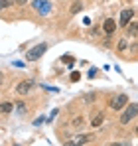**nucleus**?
<instances>
[{
    "instance_id": "obj_3",
    "label": "nucleus",
    "mask_w": 138,
    "mask_h": 146,
    "mask_svg": "<svg viewBox=\"0 0 138 146\" xmlns=\"http://www.w3.org/2000/svg\"><path fill=\"white\" fill-rule=\"evenodd\" d=\"M46 51H47V44H38V46H34V48L26 53V59H28V61H36V59H40Z\"/></svg>"
},
{
    "instance_id": "obj_18",
    "label": "nucleus",
    "mask_w": 138,
    "mask_h": 146,
    "mask_svg": "<svg viewBox=\"0 0 138 146\" xmlns=\"http://www.w3.org/2000/svg\"><path fill=\"white\" fill-rule=\"evenodd\" d=\"M95 75H97V69H95V67H91V71H89V77H91V79H93Z\"/></svg>"
},
{
    "instance_id": "obj_7",
    "label": "nucleus",
    "mask_w": 138,
    "mask_h": 146,
    "mask_svg": "<svg viewBox=\"0 0 138 146\" xmlns=\"http://www.w3.org/2000/svg\"><path fill=\"white\" fill-rule=\"evenodd\" d=\"M103 30H105V34H109V36H111V34L116 30V22L113 20V18H107V20H105V24H103Z\"/></svg>"
},
{
    "instance_id": "obj_8",
    "label": "nucleus",
    "mask_w": 138,
    "mask_h": 146,
    "mask_svg": "<svg viewBox=\"0 0 138 146\" xmlns=\"http://www.w3.org/2000/svg\"><path fill=\"white\" fill-rule=\"evenodd\" d=\"M103 121H105V115H103V113H97V115L91 119V126H93V128H97V126L103 124Z\"/></svg>"
},
{
    "instance_id": "obj_17",
    "label": "nucleus",
    "mask_w": 138,
    "mask_h": 146,
    "mask_svg": "<svg viewBox=\"0 0 138 146\" xmlns=\"http://www.w3.org/2000/svg\"><path fill=\"white\" fill-rule=\"evenodd\" d=\"M79 77H81L79 71H73V73H71V81H79Z\"/></svg>"
},
{
    "instance_id": "obj_13",
    "label": "nucleus",
    "mask_w": 138,
    "mask_h": 146,
    "mask_svg": "<svg viewBox=\"0 0 138 146\" xmlns=\"http://www.w3.org/2000/svg\"><path fill=\"white\" fill-rule=\"evenodd\" d=\"M126 48H128V46H126V40H120V42H118V48H116V49H118V51H124Z\"/></svg>"
},
{
    "instance_id": "obj_1",
    "label": "nucleus",
    "mask_w": 138,
    "mask_h": 146,
    "mask_svg": "<svg viewBox=\"0 0 138 146\" xmlns=\"http://www.w3.org/2000/svg\"><path fill=\"white\" fill-rule=\"evenodd\" d=\"M126 105H128V97H126V93L113 95V97H111V101H109V107H111L113 111H122Z\"/></svg>"
},
{
    "instance_id": "obj_2",
    "label": "nucleus",
    "mask_w": 138,
    "mask_h": 146,
    "mask_svg": "<svg viewBox=\"0 0 138 146\" xmlns=\"http://www.w3.org/2000/svg\"><path fill=\"white\" fill-rule=\"evenodd\" d=\"M136 115H138V103H130V105L124 107V113L120 115V122L122 124H128Z\"/></svg>"
},
{
    "instance_id": "obj_19",
    "label": "nucleus",
    "mask_w": 138,
    "mask_h": 146,
    "mask_svg": "<svg viewBox=\"0 0 138 146\" xmlns=\"http://www.w3.org/2000/svg\"><path fill=\"white\" fill-rule=\"evenodd\" d=\"M16 2H18V4H26L28 0H16Z\"/></svg>"
},
{
    "instance_id": "obj_10",
    "label": "nucleus",
    "mask_w": 138,
    "mask_h": 146,
    "mask_svg": "<svg viewBox=\"0 0 138 146\" xmlns=\"http://www.w3.org/2000/svg\"><path fill=\"white\" fill-rule=\"evenodd\" d=\"M128 34L130 36H136L138 34V22H130L128 24Z\"/></svg>"
},
{
    "instance_id": "obj_9",
    "label": "nucleus",
    "mask_w": 138,
    "mask_h": 146,
    "mask_svg": "<svg viewBox=\"0 0 138 146\" xmlns=\"http://www.w3.org/2000/svg\"><path fill=\"white\" fill-rule=\"evenodd\" d=\"M91 140H93V136H89V134H81V136L75 138L77 144H87V142H91Z\"/></svg>"
},
{
    "instance_id": "obj_16",
    "label": "nucleus",
    "mask_w": 138,
    "mask_h": 146,
    "mask_svg": "<svg viewBox=\"0 0 138 146\" xmlns=\"http://www.w3.org/2000/svg\"><path fill=\"white\" fill-rule=\"evenodd\" d=\"M10 4H12V0H0V6H2V10H6Z\"/></svg>"
},
{
    "instance_id": "obj_11",
    "label": "nucleus",
    "mask_w": 138,
    "mask_h": 146,
    "mask_svg": "<svg viewBox=\"0 0 138 146\" xmlns=\"http://www.w3.org/2000/svg\"><path fill=\"white\" fill-rule=\"evenodd\" d=\"M14 109V105L12 103H2V113H10Z\"/></svg>"
},
{
    "instance_id": "obj_5",
    "label": "nucleus",
    "mask_w": 138,
    "mask_h": 146,
    "mask_svg": "<svg viewBox=\"0 0 138 146\" xmlns=\"http://www.w3.org/2000/svg\"><path fill=\"white\" fill-rule=\"evenodd\" d=\"M32 89H34V81H32V79H24V81H20V83L16 85V93H18V95H28Z\"/></svg>"
},
{
    "instance_id": "obj_6",
    "label": "nucleus",
    "mask_w": 138,
    "mask_h": 146,
    "mask_svg": "<svg viewBox=\"0 0 138 146\" xmlns=\"http://www.w3.org/2000/svg\"><path fill=\"white\" fill-rule=\"evenodd\" d=\"M132 16H134V10H130V8L122 10V12H120V26H122V28H126V26L130 24Z\"/></svg>"
},
{
    "instance_id": "obj_4",
    "label": "nucleus",
    "mask_w": 138,
    "mask_h": 146,
    "mask_svg": "<svg viewBox=\"0 0 138 146\" xmlns=\"http://www.w3.org/2000/svg\"><path fill=\"white\" fill-rule=\"evenodd\" d=\"M32 8L38 12V14H42V16H46L51 12V4L47 2V0H34L32 2Z\"/></svg>"
},
{
    "instance_id": "obj_14",
    "label": "nucleus",
    "mask_w": 138,
    "mask_h": 146,
    "mask_svg": "<svg viewBox=\"0 0 138 146\" xmlns=\"http://www.w3.org/2000/svg\"><path fill=\"white\" fill-rule=\"evenodd\" d=\"M61 59H63V63H67V65H73V57H71V55H63Z\"/></svg>"
},
{
    "instance_id": "obj_15",
    "label": "nucleus",
    "mask_w": 138,
    "mask_h": 146,
    "mask_svg": "<svg viewBox=\"0 0 138 146\" xmlns=\"http://www.w3.org/2000/svg\"><path fill=\"white\" fill-rule=\"evenodd\" d=\"M79 10H81V4H79V2H75V4L71 6V12H73V14H77Z\"/></svg>"
},
{
    "instance_id": "obj_12",
    "label": "nucleus",
    "mask_w": 138,
    "mask_h": 146,
    "mask_svg": "<svg viewBox=\"0 0 138 146\" xmlns=\"http://www.w3.org/2000/svg\"><path fill=\"white\" fill-rule=\"evenodd\" d=\"M75 128H79V126H83V117H77V119H73V122H71Z\"/></svg>"
}]
</instances>
